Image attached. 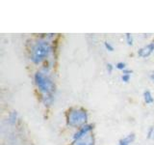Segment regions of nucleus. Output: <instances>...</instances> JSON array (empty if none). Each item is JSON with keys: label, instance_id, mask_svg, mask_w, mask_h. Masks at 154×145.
I'll return each mask as SVG.
<instances>
[{"label": "nucleus", "instance_id": "f257e3e1", "mask_svg": "<svg viewBox=\"0 0 154 145\" xmlns=\"http://www.w3.org/2000/svg\"><path fill=\"white\" fill-rule=\"evenodd\" d=\"M53 52V46L51 41L45 37L40 39L32 44L30 48V60L35 65L42 64L47 59H49Z\"/></svg>", "mask_w": 154, "mask_h": 145}, {"label": "nucleus", "instance_id": "ddd939ff", "mask_svg": "<svg viewBox=\"0 0 154 145\" xmlns=\"http://www.w3.org/2000/svg\"><path fill=\"white\" fill-rule=\"evenodd\" d=\"M125 41H126L128 46H133L134 44V38L130 33H126L125 34Z\"/></svg>", "mask_w": 154, "mask_h": 145}, {"label": "nucleus", "instance_id": "f3484780", "mask_svg": "<svg viewBox=\"0 0 154 145\" xmlns=\"http://www.w3.org/2000/svg\"><path fill=\"white\" fill-rule=\"evenodd\" d=\"M114 68H115V66L113 64H111V63H108V64L106 65V71H107L108 74H112L113 71H114Z\"/></svg>", "mask_w": 154, "mask_h": 145}, {"label": "nucleus", "instance_id": "20e7f679", "mask_svg": "<svg viewBox=\"0 0 154 145\" xmlns=\"http://www.w3.org/2000/svg\"><path fill=\"white\" fill-rule=\"evenodd\" d=\"M94 130V125L93 124H86L83 127L79 128L78 130H75V133L72 135V141L74 140H79L82 139L86 137H88L89 134H91V132Z\"/></svg>", "mask_w": 154, "mask_h": 145}, {"label": "nucleus", "instance_id": "4468645a", "mask_svg": "<svg viewBox=\"0 0 154 145\" xmlns=\"http://www.w3.org/2000/svg\"><path fill=\"white\" fill-rule=\"evenodd\" d=\"M116 68H117L118 70L119 71H124L125 69H127L126 68V64H125L124 62H118L117 64H116Z\"/></svg>", "mask_w": 154, "mask_h": 145}, {"label": "nucleus", "instance_id": "423d86ee", "mask_svg": "<svg viewBox=\"0 0 154 145\" xmlns=\"http://www.w3.org/2000/svg\"><path fill=\"white\" fill-rule=\"evenodd\" d=\"M70 145H95V138L94 134H89L88 137H86L79 140H74L72 141Z\"/></svg>", "mask_w": 154, "mask_h": 145}, {"label": "nucleus", "instance_id": "0eeeda50", "mask_svg": "<svg viewBox=\"0 0 154 145\" xmlns=\"http://www.w3.org/2000/svg\"><path fill=\"white\" fill-rule=\"evenodd\" d=\"M135 140V134H129L126 137H122L119 140L118 145H131Z\"/></svg>", "mask_w": 154, "mask_h": 145}, {"label": "nucleus", "instance_id": "2eb2a0df", "mask_svg": "<svg viewBox=\"0 0 154 145\" xmlns=\"http://www.w3.org/2000/svg\"><path fill=\"white\" fill-rule=\"evenodd\" d=\"M146 137H147L148 139H150V138H153V137H154V127L148 128L147 132H146Z\"/></svg>", "mask_w": 154, "mask_h": 145}, {"label": "nucleus", "instance_id": "f8f14e48", "mask_svg": "<svg viewBox=\"0 0 154 145\" xmlns=\"http://www.w3.org/2000/svg\"><path fill=\"white\" fill-rule=\"evenodd\" d=\"M17 120H18L17 112H16V111H12V112L9 114V117H8L9 123L11 125H16L17 123Z\"/></svg>", "mask_w": 154, "mask_h": 145}, {"label": "nucleus", "instance_id": "1a4fd4ad", "mask_svg": "<svg viewBox=\"0 0 154 145\" xmlns=\"http://www.w3.org/2000/svg\"><path fill=\"white\" fill-rule=\"evenodd\" d=\"M143 102L146 105H152L154 103V98L152 93L149 90H146L143 94Z\"/></svg>", "mask_w": 154, "mask_h": 145}, {"label": "nucleus", "instance_id": "39448f33", "mask_svg": "<svg viewBox=\"0 0 154 145\" xmlns=\"http://www.w3.org/2000/svg\"><path fill=\"white\" fill-rule=\"evenodd\" d=\"M154 52V42H151L147 45L139 48L137 54L141 58H148Z\"/></svg>", "mask_w": 154, "mask_h": 145}, {"label": "nucleus", "instance_id": "9b49d317", "mask_svg": "<svg viewBox=\"0 0 154 145\" xmlns=\"http://www.w3.org/2000/svg\"><path fill=\"white\" fill-rule=\"evenodd\" d=\"M131 74H132V71L129 69H125L124 71H122V76H120L122 81L124 82V83H128L130 81V79H131Z\"/></svg>", "mask_w": 154, "mask_h": 145}, {"label": "nucleus", "instance_id": "f03ea898", "mask_svg": "<svg viewBox=\"0 0 154 145\" xmlns=\"http://www.w3.org/2000/svg\"><path fill=\"white\" fill-rule=\"evenodd\" d=\"M88 120L89 113L83 108L74 106V108H69L66 112V124L69 128L78 130L88 124Z\"/></svg>", "mask_w": 154, "mask_h": 145}, {"label": "nucleus", "instance_id": "dca6fc26", "mask_svg": "<svg viewBox=\"0 0 154 145\" xmlns=\"http://www.w3.org/2000/svg\"><path fill=\"white\" fill-rule=\"evenodd\" d=\"M104 47H105V50L108 51H111V52L114 51V46L109 42H104Z\"/></svg>", "mask_w": 154, "mask_h": 145}, {"label": "nucleus", "instance_id": "6e6552de", "mask_svg": "<svg viewBox=\"0 0 154 145\" xmlns=\"http://www.w3.org/2000/svg\"><path fill=\"white\" fill-rule=\"evenodd\" d=\"M42 103L45 105V106H50L54 103L55 100V95H45L41 97Z\"/></svg>", "mask_w": 154, "mask_h": 145}, {"label": "nucleus", "instance_id": "a211bd4d", "mask_svg": "<svg viewBox=\"0 0 154 145\" xmlns=\"http://www.w3.org/2000/svg\"><path fill=\"white\" fill-rule=\"evenodd\" d=\"M150 79H151V81L154 83V71H152L151 74H150Z\"/></svg>", "mask_w": 154, "mask_h": 145}, {"label": "nucleus", "instance_id": "9d476101", "mask_svg": "<svg viewBox=\"0 0 154 145\" xmlns=\"http://www.w3.org/2000/svg\"><path fill=\"white\" fill-rule=\"evenodd\" d=\"M52 68H53V61L49 58V59H47L45 62L42 63V72H43L45 74H47L48 75V72H49L52 70Z\"/></svg>", "mask_w": 154, "mask_h": 145}, {"label": "nucleus", "instance_id": "7ed1b4c3", "mask_svg": "<svg viewBox=\"0 0 154 145\" xmlns=\"http://www.w3.org/2000/svg\"><path fill=\"white\" fill-rule=\"evenodd\" d=\"M34 81H35L38 90L41 92L42 96L55 95V82L47 74H45L42 71L36 72L35 75H34Z\"/></svg>", "mask_w": 154, "mask_h": 145}]
</instances>
